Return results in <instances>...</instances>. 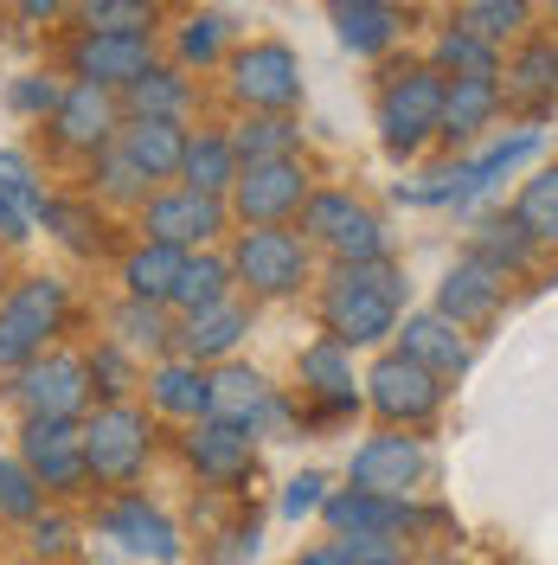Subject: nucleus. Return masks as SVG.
Segmentation results:
<instances>
[{
  "mask_svg": "<svg viewBox=\"0 0 558 565\" xmlns=\"http://www.w3.org/2000/svg\"><path fill=\"white\" fill-rule=\"evenodd\" d=\"M405 316V270L391 257L366 264H334L321 282V334L347 341V348H379L398 334Z\"/></svg>",
  "mask_w": 558,
  "mask_h": 565,
  "instance_id": "nucleus-1",
  "label": "nucleus"
},
{
  "mask_svg": "<svg viewBox=\"0 0 558 565\" xmlns=\"http://www.w3.org/2000/svg\"><path fill=\"white\" fill-rule=\"evenodd\" d=\"M443 90H450V77L430 58L405 71H385L373 122H379V148L391 161H418L430 141H443Z\"/></svg>",
  "mask_w": 558,
  "mask_h": 565,
  "instance_id": "nucleus-2",
  "label": "nucleus"
},
{
  "mask_svg": "<svg viewBox=\"0 0 558 565\" xmlns=\"http://www.w3.org/2000/svg\"><path fill=\"white\" fill-rule=\"evenodd\" d=\"M225 257L250 302H289L314 282V245L302 238V225H238Z\"/></svg>",
  "mask_w": 558,
  "mask_h": 565,
  "instance_id": "nucleus-3",
  "label": "nucleus"
},
{
  "mask_svg": "<svg viewBox=\"0 0 558 565\" xmlns=\"http://www.w3.org/2000/svg\"><path fill=\"white\" fill-rule=\"evenodd\" d=\"M154 457V412H141L129 398H104L97 412H84V462L97 489H129Z\"/></svg>",
  "mask_w": 558,
  "mask_h": 565,
  "instance_id": "nucleus-4",
  "label": "nucleus"
},
{
  "mask_svg": "<svg viewBox=\"0 0 558 565\" xmlns=\"http://www.w3.org/2000/svg\"><path fill=\"white\" fill-rule=\"evenodd\" d=\"M71 316V289L58 277H20L0 296V366H26L33 353H45L65 334Z\"/></svg>",
  "mask_w": 558,
  "mask_h": 565,
  "instance_id": "nucleus-5",
  "label": "nucleus"
},
{
  "mask_svg": "<svg viewBox=\"0 0 558 565\" xmlns=\"http://www.w3.org/2000/svg\"><path fill=\"white\" fill-rule=\"evenodd\" d=\"M443 392H450V380L430 373L423 360H411L405 348L379 353V360L366 366V380H360V398H366L373 418L379 424H411V430H423V424L443 412Z\"/></svg>",
  "mask_w": 558,
  "mask_h": 565,
  "instance_id": "nucleus-6",
  "label": "nucleus"
},
{
  "mask_svg": "<svg viewBox=\"0 0 558 565\" xmlns=\"http://www.w3.org/2000/svg\"><path fill=\"white\" fill-rule=\"evenodd\" d=\"M7 398L20 405V418H84L90 398H97L90 360H84V353H58V348L33 353L26 366H13Z\"/></svg>",
  "mask_w": 558,
  "mask_h": 565,
  "instance_id": "nucleus-7",
  "label": "nucleus"
},
{
  "mask_svg": "<svg viewBox=\"0 0 558 565\" xmlns=\"http://www.w3.org/2000/svg\"><path fill=\"white\" fill-rule=\"evenodd\" d=\"M296 225H302V238H309L314 250H328L334 264H366V257H385L379 218L360 206L353 193H341V186H314L309 200H302V212H296Z\"/></svg>",
  "mask_w": 558,
  "mask_h": 565,
  "instance_id": "nucleus-8",
  "label": "nucleus"
},
{
  "mask_svg": "<svg viewBox=\"0 0 558 565\" xmlns=\"http://www.w3.org/2000/svg\"><path fill=\"white\" fill-rule=\"evenodd\" d=\"M314 193L302 154H264V161H245L238 180H232V218L238 225H296L302 200Z\"/></svg>",
  "mask_w": 558,
  "mask_h": 565,
  "instance_id": "nucleus-9",
  "label": "nucleus"
},
{
  "mask_svg": "<svg viewBox=\"0 0 558 565\" xmlns=\"http://www.w3.org/2000/svg\"><path fill=\"white\" fill-rule=\"evenodd\" d=\"M136 218H141V238H168V245H186V250L218 245V238L238 225L225 193H200V186H186V180L154 186Z\"/></svg>",
  "mask_w": 558,
  "mask_h": 565,
  "instance_id": "nucleus-10",
  "label": "nucleus"
},
{
  "mask_svg": "<svg viewBox=\"0 0 558 565\" xmlns=\"http://www.w3.org/2000/svg\"><path fill=\"white\" fill-rule=\"evenodd\" d=\"M225 90L238 109H296L302 104V58L282 39H250L225 58Z\"/></svg>",
  "mask_w": 558,
  "mask_h": 565,
  "instance_id": "nucleus-11",
  "label": "nucleus"
},
{
  "mask_svg": "<svg viewBox=\"0 0 558 565\" xmlns=\"http://www.w3.org/2000/svg\"><path fill=\"white\" fill-rule=\"evenodd\" d=\"M20 457L33 462L52 501H77L84 489H97L84 462V418H20Z\"/></svg>",
  "mask_w": 558,
  "mask_h": 565,
  "instance_id": "nucleus-12",
  "label": "nucleus"
},
{
  "mask_svg": "<svg viewBox=\"0 0 558 565\" xmlns=\"http://www.w3.org/2000/svg\"><path fill=\"white\" fill-rule=\"evenodd\" d=\"M97 533L122 559H154V565H174L186 546H180V527L136 489H109V501L97 508Z\"/></svg>",
  "mask_w": 558,
  "mask_h": 565,
  "instance_id": "nucleus-13",
  "label": "nucleus"
},
{
  "mask_svg": "<svg viewBox=\"0 0 558 565\" xmlns=\"http://www.w3.org/2000/svg\"><path fill=\"white\" fill-rule=\"evenodd\" d=\"M423 476H430V450H423V437H411V424H385L347 462L353 489H379V494H418Z\"/></svg>",
  "mask_w": 558,
  "mask_h": 565,
  "instance_id": "nucleus-14",
  "label": "nucleus"
},
{
  "mask_svg": "<svg viewBox=\"0 0 558 565\" xmlns=\"http://www.w3.org/2000/svg\"><path fill=\"white\" fill-rule=\"evenodd\" d=\"M52 122V141L65 148V154H104L109 141H116V129H122V97L109 90V84H90V77H71L65 97H58V109L45 116Z\"/></svg>",
  "mask_w": 558,
  "mask_h": 565,
  "instance_id": "nucleus-15",
  "label": "nucleus"
},
{
  "mask_svg": "<svg viewBox=\"0 0 558 565\" xmlns=\"http://www.w3.org/2000/svg\"><path fill=\"white\" fill-rule=\"evenodd\" d=\"M180 457L193 462V476L212 482V489H238L250 482V469H257V430L232 418H193L186 424V437H180Z\"/></svg>",
  "mask_w": 558,
  "mask_h": 565,
  "instance_id": "nucleus-16",
  "label": "nucleus"
},
{
  "mask_svg": "<svg viewBox=\"0 0 558 565\" xmlns=\"http://www.w3.org/2000/svg\"><path fill=\"white\" fill-rule=\"evenodd\" d=\"M71 77H90V84H136L141 71L154 65V33H77L65 52Z\"/></svg>",
  "mask_w": 558,
  "mask_h": 565,
  "instance_id": "nucleus-17",
  "label": "nucleus"
},
{
  "mask_svg": "<svg viewBox=\"0 0 558 565\" xmlns=\"http://www.w3.org/2000/svg\"><path fill=\"white\" fill-rule=\"evenodd\" d=\"M321 521H328V533H391V540H405L423 514L411 508V494H379L347 482V489H334L321 501Z\"/></svg>",
  "mask_w": 558,
  "mask_h": 565,
  "instance_id": "nucleus-18",
  "label": "nucleus"
},
{
  "mask_svg": "<svg viewBox=\"0 0 558 565\" xmlns=\"http://www.w3.org/2000/svg\"><path fill=\"white\" fill-rule=\"evenodd\" d=\"M245 334H250V302H238V296H218V302L193 309V316H174V353L200 360V366L232 360Z\"/></svg>",
  "mask_w": 558,
  "mask_h": 565,
  "instance_id": "nucleus-19",
  "label": "nucleus"
},
{
  "mask_svg": "<svg viewBox=\"0 0 558 565\" xmlns=\"http://www.w3.org/2000/svg\"><path fill=\"white\" fill-rule=\"evenodd\" d=\"M212 418H232V424H245V430L264 437L270 424H282V398L257 366L218 360V366H212Z\"/></svg>",
  "mask_w": 558,
  "mask_h": 565,
  "instance_id": "nucleus-20",
  "label": "nucleus"
},
{
  "mask_svg": "<svg viewBox=\"0 0 558 565\" xmlns=\"http://www.w3.org/2000/svg\"><path fill=\"white\" fill-rule=\"evenodd\" d=\"M398 348L411 353V360H423L430 373H443V380H462V373H469V360H475L469 328H462L455 316H443V309L398 316Z\"/></svg>",
  "mask_w": 558,
  "mask_h": 565,
  "instance_id": "nucleus-21",
  "label": "nucleus"
},
{
  "mask_svg": "<svg viewBox=\"0 0 558 565\" xmlns=\"http://www.w3.org/2000/svg\"><path fill=\"white\" fill-rule=\"evenodd\" d=\"M501 289H507V277L494 270L489 257L462 250L450 270H443V282H437V309H443V316H455L462 328H482V321L501 316Z\"/></svg>",
  "mask_w": 558,
  "mask_h": 565,
  "instance_id": "nucleus-22",
  "label": "nucleus"
},
{
  "mask_svg": "<svg viewBox=\"0 0 558 565\" xmlns=\"http://www.w3.org/2000/svg\"><path fill=\"white\" fill-rule=\"evenodd\" d=\"M302 392L321 405V418H341V412H360V405H366V398H360V380H353V348L347 341L321 334V341L302 348Z\"/></svg>",
  "mask_w": 558,
  "mask_h": 565,
  "instance_id": "nucleus-23",
  "label": "nucleus"
},
{
  "mask_svg": "<svg viewBox=\"0 0 558 565\" xmlns=\"http://www.w3.org/2000/svg\"><path fill=\"white\" fill-rule=\"evenodd\" d=\"M501 104L526 109L533 122L558 104V65H552V39H514V58L501 71Z\"/></svg>",
  "mask_w": 558,
  "mask_h": 565,
  "instance_id": "nucleus-24",
  "label": "nucleus"
},
{
  "mask_svg": "<svg viewBox=\"0 0 558 565\" xmlns=\"http://www.w3.org/2000/svg\"><path fill=\"white\" fill-rule=\"evenodd\" d=\"M186 122L180 116H122V129H116V148L148 168L154 180H180V161H186Z\"/></svg>",
  "mask_w": 558,
  "mask_h": 565,
  "instance_id": "nucleus-25",
  "label": "nucleus"
},
{
  "mask_svg": "<svg viewBox=\"0 0 558 565\" xmlns=\"http://www.w3.org/2000/svg\"><path fill=\"white\" fill-rule=\"evenodd\" d=\"M148 412L154 418H206L212 412V366H200V360H186V353H174V360H161L154 373H148Z\"/></svg>",
  "mask_w": 558,
  "mask_h": 565,
  "instance_id": "nucleus-26",
  "label": "nucleus"
},
{
  "mask_svg": "<svg viewBox=\"0 0 558 565\" xmlns=\"http://www.w3.org/2000/svg\"><path fill=\"white\" fill-rule=\"evenodd\" d=\"M501 77H450L443 90V141H475L501 116Z\"/></svg>",
  "mask_w": 558,
  "mask_h": 565,
  "instance_id": "nucleus-27",
  "label": "nucleus"
},
{
  "mask_svg": "<svg viewBox=\"0 0 558 565\" xmlns=\"http://www.w3.org/2000/svg\"><path fill=\"white\" fill-rule=\"evenodd\" d=\"M122 97V116H180L186 122V109H193V77H186V65H154L141 71L136 84H122L116 90Z\"/></svg>",
  "mask_w": 558,
  "mask_h": 565,
  "instance_id": "nucleus-28",
  "label": "nucleus"
},
{
  "mask_svg": "<svg viewBox=\"0 0 558 565\" xmlns=\"http://www.w3.org/2000/svg\"><path fill=\"white\" fill-rule=\"evenodd\" d=\"M180 264H186V245H168V238H141V245L122 257V296H141V302H168V296H174Z\"/></svg>",
  "mask_w": 558,
  "mask_h": 565,
  "instance_id": "nucleus-29",
  "label": "nucleus"
},
{
  "mask_svg": "<svg viewBox=\"0 0 558 565\" xmlns=\"http://www.w3.org/2000/svg\"><path fill=\"white\" fill-rule=\"evenodd\" d=\"M238 148H232V129H193L186 136V161H180V180L200 186V193H232L238 180Z\"/></svg>",
  "mask_w": 558,
  "mask_h": 565,
  "instance_id": "nucleus-30",
  "label": "nucleus"
},
{
  "mask_svg": "<svg viewBox=\"0 0 558 565\" xmlns=\"http://www.w3.org/2000/svg\"><path fill=\"white\" fill-rule=\"evenodd\" d=\"M232 257L225 250H186V264H180V277H174V296H168V309L174 316H193V309H206V302H218V296H232Z\"/></svg>",
  "mask_w": 558,
  "mask_h": 565,
  "instance_id": "nucleus-31",
  "label": "nucleus"
},
{
  "mask_svg": "<svg viewBox=\"0 0 558 565\" xmlns=\"http://www.w3.org/2000/svg\"><path fill=\"white\" fill-rule=\"evenodd\" d=\"M232 148H238V161L296 154V148H302V122H296V109H245V116L232 122Z\"/></svg>",
  "mask_w": 558,
  "mask_h": 565,
  "instance_id": "nucleus-32",
  "label": "nucleus"
},
{
  "mask_svg": "<svg viewBox=\"0 0 558 565\" xmlns=\"http://www.w3.org/2000/svg\"><path fill=\"white\" fill-rule=\"evenodd\" d=\"M430 65L443 71V77H501V45L469 33L455 20V26H443V33L430 39Z\"/></svg>",
  "mask_w": 558,
  "mask_h": 565,
  "instance_id": "nucleus-33",
  "label": "nucleus"
},
{
  "mask_svg": "<svg viewBox=\"0 0 558 565\" xmlns=\"http://www.w3.org/2000/svg\"><path fill=\"white\" fill-rule=\"evenodd\" d=\"M109 334L129 353H174V309H168V302L122 296V309L109 316Z\"/></svg>",
  "mask_w": 558,
  "mask_h": 565,
  "instance_id": "nucleus-34",
  "label": "nucleus"
},
{
  "mask_svg": "<svg viewBox=\"0 0 558 565\" xmlns=\"http://www.w3.org/2000/svg\"><path fill=\"white\" fill-rule=\"evenodd\" d=\"M90 180H97V200H104V206H122V212H141L148 193L161 186V180L148 174V168H136L116 141H109L104 154H90Z\"/></svg>",
  "mask_w": 558,
  "mask_h": 565,
  "instance_id": "nucleus-35",
  "label": "nucleus"
},
{
  "mask_svg": "<svg viewBox=\"0 0 558 565\" xmlns=\"http://www.w3.org/2000/svg\"><path fill=\"white\" fill-rule=\"evenodd\" d=\"M469 250H475V257H489V264L501 270V277H526V270H533V257H539L533 232H526V225L514 218V212L489 218V225H482V232L469 238Z\"/></svg>",
  "mask_w": 558,
  "mask_h": 565,
  "instance_id": "nucleus-36",
  "label": "nucleus"
},
{
  "mask_svg": "<svg viewBox=\"0 0 558 565\" xmlns=\"http://www.w3.org/2000/svg\"><path fill=\"white\" fill-rule=\"evenodd\" d=\"M526 154H539V122H526V129H514V136H501L489 148V154H475V161H462V186H455V200H469V193H482V186H494L501 174H514Z\"/></svg>",
  "mask_w": 558,
  "mask_h": 565,
  "instance_id": "nucleus-37",
  "label": "nucleus"
},
{
  "mask_svg": "<svg viewBox=\"0 0 558 565\" xmlns=\"http://www.w3.org/2000/svg\"><path fill=\"white\" fill-rule=\"evenodd\" d=\"M71 26L77 33H154L161 13L154 0H71Z\"/></svg>",
  "mask_w": 558,
  "mask_h": 565,
  "instance_id": "nucleus-38",
  "label": "nucleus"
},
{
  "mask_svg": "<svg viewBox=\"0 0 558 565\" xmlns=\"http://www.w3.org/2000/svg\"><path fill=\"white\" fill-rule=\"evenodd\" d=\"M341 20V45H347L353 58H379L385 45L398 39V7L391 0H366V7H347V13H334Z\"/></svg>",
  "mask_w": 558,
  "mask_h": 565,
  "instance_id": "nucleus-39",
  "label": "nucleus"
},
{
  "mask_svg": "<svg viewBox=\"0 0 558 565\" xmlns=\"http://www.w3.org/2000/svg\"><path fill=\"white\" fill-rule=\"evenodd\" d=\"M514 218L533 232V245L539 250L558 245V161H546L533 180H521V193H514Z\"/></svg>",
  "mask_w": 558,
  "mask_h": 565,
  "instance_id": "nucleus-40",
  "label": "nucleus"
},
{
  "mask_svg": "<svg viewBox=\"0 0 558 565\" xmlns=\"http://www.w3.org/2000/svg\"><path fill=\"white\" fill-rule=\"evenodd\" d=\"M405 559V540L391 533H334L302 553V565H398Z\"/></svg>",
  "mask_w": 558,
  "mask_h": 565,
  "instance_id": "nucleus-41",
  "label": "nucleus"
},
{
  "mask_svg": "<svg viewBox=\"0 0 558 565\" xmlns=\"http://www.w3.org/2000/svg\"><path fill=\"white\" fill-rule=\"evenodd\" d=\"M533 13H539V0H469L462 7V26L494 39V45H514V39L533 33Z\"/></svg>",
  "mask_w": 558,
  "mask_h": 565,
  "instance_id": "nucleus-42",
  "label": "nucleus"
},
{
  "mask_svg": "<svg viewBox=\"0 0 558 565\" xmlns=\"http://www.w3.org/2000/svg\"><path fill=\"white\" fill-rule=\"evenodd\" d=\"M225 45H232V20L225 13H186L174 33V58L186 71H206L225 58Z\"/></svg>",
  "mask_w": 558,
  "mask_h": 565,
  "instance_id": "nucleus-43",
  "label": "nucleus"
},
{
  "mask_svg": "<svg viewBox=\"0 0 558 565\" xmlns=\"http://www.w3.org/2000/svg\"><path fill=\"white\" fill-rule=\"evenodd\" d=\"M45 501H52V494H45V482L33 476V462L20 457V450L0 457V521H20V527H26Z\"/></svg>",
  "mask_w": 558,
  "mask_h": 565,
  "instance_id": "nucleus-44",
  "label": "nucleus"
},
{
  "mask_svg": "<svg viewBox=\"0 0 558 565\" xmlns=\"http://www.w3.org/2000/svg\"><path fill=\"white\" fill-rule=\"evenodd\" d=\"M58 238H65L71 250H97L104 245V225L90 218V206H71V200H45V212H39Z\"/></svg>",
  "mask_w": 558,
  "mask_h": 565,
  "instance_id": "nucleus-45",
  "label": "nucleus"
},
{
  "mask_svg": "<svg viewBox=\"0 0 558 565\" xmlns=\"http://www.w3.org/2000/svg\"><path fill=\"white\" fill-rule=\"evenodd\" d=\"M0 193L13 200V206H26L39 218L45 212V186H39V174H33V161L20 154V148H0Z\"/></svg>",
  "mask_w": 558,
  "mask_h": 565,
  "instance_id": "nucleus-46",
  "label": "nucleus"
},
{
  "mask_svg": "<svg viewBox=\"0 0 558 565\" xmlns=\"http://www.w3.org/2000/svg\"><path fill=\"white\" fill-rule=\"evenodd\" d=\"M90 360V386L104 392V398H122V392L136 386V366H129V348L122 341H104L97 353H84Z\"/></svg>",
  "mask_w": 558,
  "mask_h": 565,
  "instance_id": "nucleus-47",
  "label": "nucleus"
},
{
  "mask_svg": "<svg viewBox=\"0 0 558 565\" xmlns=\"http://www.w3.org/2000/svg\"><path fill=\"white\" fill-rule=\"evenodd\" d=\"M58 97H65V84H58V77H13V84H7L13 116H39V122L58 109Z\"/></svg>",
  "mask_w": 558,
  "mask_h": 565,
  "instance_id": "nucleus-48",
  "label": "nucleus"
},
{
  "mask_svg": "<svg viewBox=\"0 0 558 565\" xmlns=\"http://www.w3.org/2000/svg\"><path fill=\"white\" fill-rule=\"evenodd\" d=\"M71 540H77V527H71L65 514H45V508H39L33 521H26V546H33V559H65Z\"/></svg>",
  "mask_w": 558,
  "mask_h": 565,
  "instance_id": "nucleus-49",
  "label": "nucleus"
},
{
  "mask_svg": "<svg viewBox=\"0 0 558 565\" xmlns=\"http://www.w3.org/2000/svg\"><path fill=\"white\" fill-rule=\"evenodd\" d=\"M321 501H328V476H296L289 489H282V521H302V514H321Z\"/></svg>",
  "mask_w": 558,
  "mask_h": 565,
  "instance_id": "nucleus-50",
  "label": "nucleus"
},
{
  "mask_svg": "<svg viewBox=\"0 0 558 565\" xmlns=\"http://www.w3.org/2000/svg\"><path fill=\"white\" fill-rule=\"evenodd\" d=\"M26 26H52V20H71V0H13Z\"/></svg>",
  "mask_w": 558,
  "mask_h": 565,
  "instance_id": "nucleus-51",
  "label": "nucleus"
},
{
  "mask_svg": "<svg viewBox=\"0 0 558 565\" xmlns=\"http://www.w3.org/2000/svg\"><path fill=\"white\" fill-rule=\"evenodd\" d=\"M245 553H257V527H250V533H232V546H218V559H245Z\"/></svg>",
  "mask_w": 558,
  "mask_h": 565,
  "instance_id": "nucleus-52",
  "label": "nucleus"
},
{
  "mask_svg": "<svg viewBox=\"0 0 558 565\" xmlns=\"http://www.w3.org/2000/svg\"><path fill=\"white\" fill-rule=\"evenodd\" d=\"M328 7H334V13H347V7H366V0H328Z\"/></svg>",
  "mask_w": 558,
  "mask_h": 565,
  "instance_id": "nucleus-53",
  "label": "nucleus"
},
{
  "mask_svg": "<svg viewBox=\"0 0 558 565\" xmlns=\"http://www.w3.org/2000/svg\"><path fill=\"white\" fill-rule=\"evenodd\" d=\"M552 65H558V39H552Z\"/></svg>",
  "mask_w": 558,
  "mask_h": 565,
  "instance_id": "nucleus-54",
  "label": "nucleus"
},
{
  "mask_svg": "<svg viewBox=\"0 0 558 565\" xmlns=\"http://www.w3.org/2000/svg\"><path fill=\"white\" fill-rule=\"evenodd\" d=\"M546 7H552V13H558V0H546Z\"/></svg>",
  "mask_w": 558,
  "mask_h": 565,
  "instance_id": "nucleus-55",
  "label": "nucleus"
}]
</instances>
